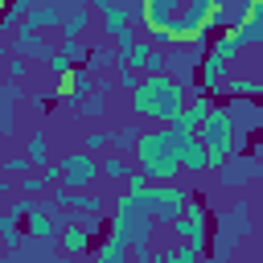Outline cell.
Returning <instances> with one entry per match:
<instances>
[{
    "label": "cell",
    "mask_w": 263,
    "mask_h": 263,
    "mask_svg": "<svg viewBox=\"0 0 263 263\" xmlns=\"http://www.w3.org/2000/svg\"><path fill=\"white\" fill-rule=\"evenodd\" d=\"M218 0H144L140 4V25L144 33L173 49V45H210Z\"/></svg>",
    "instance_id": "cell-1"
},
{
    "label": "cell",
    "mask_w": 263,
    "mask_h": 263,
    "mask_svg": "<svg viewBox=\"0 0 263 263\" xmlns=\"http://www.w3.org/2000/svg\"><path fill=\"white\" fill-rule=\"evenodd\" d=\"M185 103H189V86H185L177 74H168V70L144 74L140 86L127 95L132 119H140V123H173Z\"/></svg>",
    "instance_id": "cell-2"
},
{
    "label": "cell",
    "mask_w": 263,
    "mask_h": 263,
    "mask_svg": "<svg viewBox=\"0 0 263 263\" xmlns=\"http://www.w3.org/2000/svg\"><path fill=\"white\" fill-rule=\"evenodd\" d=\"M132 160H136V168H140L148 181H177V177L185 173V164H181V132H177L173 123L144 127Z\"/></svg>",
    "instance_id": "cell-3"
},
{
    "label": "cell",
    "mask_w": 263,
    "mask_h": 263,
    "mask_svg": "<svg viewBox=\"0 0 263 263\" xmlns=\"http://www.w3.org/2000/svg\"><path fill=\"white\" fill-rule=\"evenodd\" d=\"M152 226H160V222L152 218L148 197H140V193H132V189L123 185V193H119V197H115V205H111V234L127 238V242H132V251L144 259V255H148Z\"/></svg>",
    "instance_id": "cell-4"
},
{
    "label": "cell",
    "mask_w": 263,
    "mask_h": 263,
    "mask_svg": "<svg viewBox=\"0 0 263 263\" xmlns=\"http://www.w3.org/2000/svg\"><path fill=\"white\" fill-rule=\"evenodd\" d=\"M197 136L210 144V160H214V168H222V164H226V160L247 144V136H242V127H238V119H234L230 103H226V107H214V111L201 119Z\"/></svg>",
    "instance_id": "cell-5"
},
{
    "label": "cell",
    "mask_w": 263,
    "mask_h": 263,
    "mask_svg": "<svg viewBox=\"0 0 263 263\" xmlns=\"http://www.w3.org/2000/svg\"><path fill=\"white\" fill-rule=\"evenodd\" d=\"M62 160V185L66 189H95L99 181H103V160H99V152H90V148H70L66 156H58Z\"/></svg>",
    "instance_id": "cell-6"
},
{
    "label": "cell",
    "mask_w": 263,
    "mask_h": 263,
    "mask_svg": "<svg viewBox=\"0 0 263 263\" xmlns=\"http://www.w3.org/2000/svg\"><path fill=\"white\" fill-rule=\"evenodd\" d=\"M189 189L185 185H177V181H152V189H148V210H152V218L160 222V226H173L181 214H185V205H189Z\"/></svg>",
    "instance_id": "cell-7"
},
{
    "label": "cell",
    "mask_w": 263,
    "mask_h": 263,
    "mask_svg": "<svg viewBox=\"0 0 263 263\" xmlns=\"http://www.w3.org/2000/svg\"><path fill=\"white\" fill-rule=\"evenodd\" d=\"M168 234L173 238H185V242H197V247H205L210 251V242H214V222H210V205L201 201V197H189V205H185V214L168 226Z\"/></svg>",
    "instance_id": "cell-8"
},
{
    "label": "cell",
    "mask_w": 263,
    "mask_h": 263,
    "mask_svg": "<svg viewBox=\"0 0 263 263\" xmlns=\"http://www.w3.org/2000/svg\"><path fill=\"white\" fill-rule=\"evenodd\" d=\"M58 205L53 201H33V210L25 214V230H29V238H37V242H53V238H62V230H66V210L62 214H53Z\"/></svg>",
    "instance_id": "cell-9"
},
{
    "label": "cell",
    "mask_w": 263,
    "mask_h": 263,
    "mask_svg": "<svg viewBox=\"0 0 263 263\" xmlns=\"http://www.w3.org/2000/svg\"><path fill=\"white\" fill-rule=\"evenodd\" d=\"M247 230H251V210H247V201H238V205H234V214H226V218H222V226L214 230V238H218V242H214L210 251H214V255L234 251V242H238Z\"/></svg>",
    "instance_id": "cell-10"
},
{
    "label": "cell",
    "mask_w": 263,
    "mask_h": 263,
    "mask_svg": "<svg viewBox=\"0 0 263 263\" xmlns=\"http://www.w3.org/2000/svg\"><path fill=\"white\" fill-rule=\"evenodd\" d=\"M214 99H218V95H210V90H201V86H193V90H189V103L181 107V115L173 119V127H177L181 136H189V132H197V127H201V119H205V115L214 111Z\"/></svg>",
    "instance_id": "cell-11"
},
{
    "label": "cell",
    "mask_w": 263,
    "mask_h": 263,
    "mask_svg": "<svg viewBox=\"0 0 263 263\" xmlns=\"http://www.w3.org/2000/svg\"><path fill=\"white\" fill-rule=\"evenodd\" d=\"M86 58H90V49H86L78 37H62L58 49H53V58L45 62V70H49L53 78H62V74H70L74 66H86Z\"/></svg>",
    "instance_id": "cell-12"
},
{
    "label": "cell",
    "mask_w": 263,
    "mask_h": 263,
    "mask_svg": "<svg viewBox=\"0 0 263 263\" xmlns=\"http://www.w3.org/2000/svg\"><path fill=\"white\" fill-rule=\"evenodd\" d=\"M90 90H95V70L90 66H74L70 74L58 78V99L66 107H78V99H86Z\"/></svg>",
    "instance_id": "cell-13"
},
{
    "label": "cell",
    "mask_w": 263,
    "mask_h": 263,
    "mask_svg": "<svg viewBox=\"0 0 263 263\" xmlns=\"http://www.w3.org/2000/svg\"><path fill=\"white\" fill-rule=\"evenodd\" d=\"M16 37H12V53H21V58H29V62H37V66H45L49 58H53V41H45L41 33H33V29H12Z\"/></svg>",
    "instance_id": "cell-14"
},
{
    "label": "cell",
    "mask_w": 263,
    "mask_h": 263,
    "mask_svg": "<svg viewBox=\"0 0 263 263\" xmlns=\"http://www.w3.org/2000/svg\"><path fill=\"white\" fill-rule=\"evenodd\" d=\"M181 164H185V173H193V177H201V173L214 168V160H210V144H205L197 132L181 136Z\"/></svg>",
    "instance_id": "cell-15"
},
{
    "label": "cell",
    "mask_w": 263,
    "mask_h": 263,
    "mask_svg": "<svg viewBox=\"0 0 263 263\" xmlns=\"http://www.w3.org/2000/svg\"><path fill=\"white\" fill-rule=\"evenodd\" d=\"M238 37L247 49H263V0H247V8L238 12Z\"/></svg>",
    "instance_id": "cell-16"
},
{
    "label": "cell",
    "mask_w": 263,
    "mask_h": 263,
    "mask_svg": "<svg viewBox=\"0 0 263 263\" xmlns=\"http://www.w3.org/2000/svg\"><path fill=\"white\" fill-rule=\"evenodd\" d=\"M62 21H66V8H62V4H45V0H37V4L29 8V16H25L16 29L45 33V29H62Z\"/></svg>",
    "instance_id": "cell-17"
},
{
    "label": "cell",
    "mask_w": 263,
    "mask_h": 263,
    "mask_svg": "<svg viewBox=\"0 0 263 263\" xmlns=\"http://www.w3.org/2000/svg\"><path fill=\"white\" fill-rule=\"evenodd\" d=\"M99 21H103V37H115L119 29H127V25H140V12L132 8V4H107L103 12H99Z\"/></svg>",
    "instance_id": "cell-18"
},
{
    "label": "cell",
    "mask_w": 263,
    "mask_h": 263,
    "mask_svg": "<svg viewBox=\"0 0 263 263\" xmlns=\"http://www.w3.org/2000/svg\"><path fill=\"white\" fill-rule=\"evenodd\" d=\"M90 25H95V8H90L86 0H70V4H66L62 33H66V37H82V33H90Z\"/></svg>",
    "instance_id": "cell-19"
},
{
    "label": "cell",
    "mask_w": 263,
    "mask_h": 263,
    "mask_svg": "<svg viewBox=\"0 0 263 263\" xmlns=\"http://www.w3.org/2000/svg\"><path fill=\"white\" fill-rule=\"evenodd\" d=\"M99 160H103V181H111V185H123L132 177V168H136V160L127 152H119V148H107Z\"/></svg>",
    "instance_id": "cell-20"
},
{
    "label": "cell",
    "mask_w": 263,
    "mask_h": 263,
    "mask_svg": "<svg viewBox=\"0 0 263 263\" xmlns=\"http://www.w3.org/2000/svg\"><path fill=\"white\" fill-rule=\"evenodd\" d=\"M222 95H230V99H263V78L242 74V70H230V78H226Z\"/></svg>",
    "instance_id": "cell-21"
},
{
    "label": "cell",
    "mask_w": 263,
    "mask_h": 263,
    "mask_svg": "<svg viewBox=\"0 0 263 263\" xmlns=\"http://www.w3.org/2000/svg\"><path fill=\"white\" fill-rule=\"evenodd\" d=\"M90 238H95L90 226L66 222V230H62V251H66V255H90Z\"/></svg>",
    "instance_id": "cell-22"
},
{
    "label": "cell",
    "mask_w": 263,
    "mask_h": 263,
    "mask_svg": "<svg viewBox=\"0 0 263 263\" xmlns=\"http://www.w3.org/2000/svg\"><path fill=\"white\" fill-rule=\"evenodd\" d=\"M140 119H132V123H123V127H115L111 132V148H119V152H127V156H136V144H140Z\"/></svg>",
    "instance_id": "cell-23"
},
{
    "label": "cell",
    "mask_w": 263,
    "mask_h": 263,
    "mask_svg": "<svg viewBox=\"0 0 263 263\" xmlns=\"http://www.w3.org/2000/svg\"><path fill=\"white\" fill-rule=\"evenodd\" d=\"M127 251H132V242L107 230V238L99 242V263H123V259H127Z\"/></svg>",
    "instance_id": "cell-24"
},
{
    "label": "cell",
    "mask_w": 263,
    "mask_h": 263,
    "mask_svg": "<svg viewBox=\"0 0 263 263\" xmlns=\"http://www.w3.org/2000/svg\"><path fill=\"white\" fill-rule=\"evenodd\" d=\"M25 156H29L37 168H45V164L53 160V156H49V136H45V132H33V136L25 140Z\"/></svg>",
    "instance_id": "cell-25"
},
{
    "label": "cell",
    "mask_w": 263,
    "mask_h": 263,
    "mask_svg": "<svg viewBox=\"0 0 263 263\" xmlns=\"http://www.w3.org/2000/svg\"><path fill=\"white\" fill-rule=\"evenodd\" d=\"M201 255H210V251H205V247H197V242L177 238V247H173V251H164V263H197Z\"/></svg>",
    "instance_id": "cell-26"
},
{
    "label": "cell",
    "mask_w": 263,
    "mask_h": 263,
    "mask_svg": "<svg viewBox=\"0 0 263 263\" xmlns=\"http://www.w3.org/2000/svg\"><path fill=\"white\" fill-rule=\"evenodd\" d=\"M37 0H4V16H0V29L8 33V29H16L25 16H29V8H33Z\"/></svg>",
    "instance_id": "cell-27"
},
{
    "label": "cell",
    "mask_w": 263,
    "mask_h": 263,
    "mask_svg": "<svg viewBox=\"0 0 263 263\" xmlns=\"http://www.w3.org/2000/svg\"><path fill=\"white\" fill-rule=\"evenodd\" d=\"M86 66H90L95 74H99V70H115V66H119V49H115V45H95L90 58H86Z\"/></svg>",
    "instance_id": "cell-28"
},
{
    "label": "cell",
    "mask_w": 263,
    "mask_h": 263,
    "mask_svg": "<svg viewBox=\"0 0 263 263\" xmlns=\"http://www.w3.org/2000/svg\"><path fill=\"white\" fill-rule=\"evenodd\" d=\"M16 193H29V197H45V193H49V181H45V173H41V168H29V173L16 181Z\"/></svg>",
    "instance_id": "cell-29"
},
{
    "label": "cell",
    "mask_w": 263,
    "mask_h": 263,
    "mask_svg": "<svg viewBox=\"0 0 263 263\" xmlns=\"http://www.w3.org/2000/svg\"><path fill=\"white\" fill-rule=\"evenodd\" d=\"M140 78H144V74H140L132 62H119V66H115V86H119L123 95H132V90L140 86Z\"/></svg>",
    "instance_id": "cell-30"
},
{
    "label": "cell",
    "mask_w": 263,
    "mask_h": 263,
    "mask_svg": "<svg viewBox=\"0 0 263 263\" xmlns=\"http://www.w3.org/2000/svg\"><path fill=\"white\" fill-rule=\"evenodd\" d=\"M78 115H82V119H103V115H107V99H103V90H90L86 103H78Z\"/></svg>",
    "instance_id": "cell-31"
},
{
    "label": "cell",
    "mask_w": 263,
    "mask_h": 263,
    "mask_svg": "<svg viewBox=\"0 0 263 263\" xmlns=\"http://www.w3.org/2000/svg\"><path fill=\"white\" fill-rule=\"evenodd\" d=\"M16 222H21V214H12V210L0 214V242H4V247H16V238H21Z\"/></svg>",
    "instance_id": "cell-32"
},
{
    "label": "cell",
    "mask_w": 263,
    "mask_h": 263,
    "mask_svg": "<svg viewBox=\"0 0 263 263\" xmlns=\"http://www.w3.org/2000/svg\"><path fill=\"white\" fill-rule=\"evenodd\" d=\"M82 148H90V152H107L111 148V132H103V127H90V132H82Z\"/></svg>",
    "instance_id": "cell-33"
},
{
    "label": "cell",
    "mask_w": 263,
    "mask_h": 263,
    "mask_svg": "<svg viewBox=\"0 0 263 263\" xmlns=\"http://www.w3.org/2000/svg\"><path fill=\"white\" fill-rule=\"evenodd\" d=\"M29 168H37V164H33V160L25 156V148H21V152H12V156L4 160V173H8V177H25Z\"/></svg>",
    "instance_id": "cell-34"
},
{
    "label": "cell",
    "mask_w": 263,
    "mask_h": 263,
    "mask_svg": "<svg viewBox=\"0 0 263 263\" xmlns=\"http://www.w3.org/2000/svg\"><path fill=\"white\" fill-rule=\"evenodd\" d=\"M4 78H12V82H25V78H29V58L12 53V58H8V66H4Z\"/></svg>",
    "instance_id": "cell-35"
},
{
    "label": "cell",
    "mask_w": 263,
    "mask_h": 263,
    "mask_svg": "<svg viewBox=\"0 0 263 263\" xmlns=\"http://www.w3.org/2000/svg\"><path fill=\"white\" fill-rule=\"evenodd\" d=\"M251 177V168H242V164H222V181L226 185H242Z\"/></svg>",
    "instance_id": "cell-36"
},
{
    "label": "cell",
    "mask_w": 263,
    "mask_h": 263,
    "mask_svg": "<svg viewBox=\"0 0 263 263\" xmlns=\"http://www.w3.org/2000/svg\"><path fill=\"white\" fill-rule=\"evenodd\" d=\"M41 173H45V181H49V189H53V185H62V160H49V164H45Z\"/></svg>",
    "instance_id": "cell-37"
},
{
    "label": "cell",
    "mask_w": 263,
    "mask_h": 263,
    "mask_svg": "<svg viewBox=\"0 0 263 263\" xmlns=\"http://www.w3.org/2000/svg\"><path fill=\"white\" fill-rule=\"evenodd\" d=\"M0 193H4V197H12V193H16V185H12V177H4V181H0Z\"/></svg>",
    "instance_id": "cell-38"
},
{
    "label": "cell",
    "mask_w": 263,
    "mask_h": 263,
    "mask_svg": "<svg viewBox=\"0 0 263 263\" xmlns=\"http://www.w3.org/2000/svg\"><path fill=\"white\" fill-rule=\"evenodd\" d=\"M45 4H62V0H45ZM66 4H70V0H66Z\"/></svg>",
    "instance_id": "cell-39"
}]
</instances>
